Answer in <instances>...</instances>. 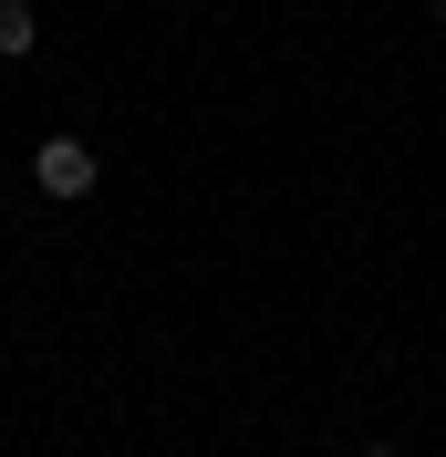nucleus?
Returning <instances> with one entry per match:
<instances>
[{"label": "nucleus", "instance_id": "obj_1", "mask_svg": "<svg viewBox=\"0 0 446 457\" xmlns=\"http://www.w3.org/2000/svg\"><path fill=\"white\" fill-rule=\"evenodd\" d=\"M31 177H42V198H94V145L84 136H42Z\"/></svg>", "mask_w": 446, "mask_h": 457}, {"label": "nucleus", "instance_id": "obj_2", "mask_svg": "<svg viewBox=\"0 0 446 457\" xmlns=\"http://www.w3.org/2000/svg\"><path fill=\"white\" fill-rule=\"evenodd\" d=\"M31 42H42V21H31V0H0V62H21Z\"/></svg>", "mask_w": 446, "mask_h": 457}, {"label": "nucleus", "instance_id": "obj_3", "mask_svg": "<svg viewBox=\"0 0 446 457\" xmlns=\"http://www.w3.org/2000/svg\"><path fill=\"white\" fill-rule=\"evenodd\" d=\"M363 457H405V447H363Z\"/></svg>", "mask_w": 446, "mask_h": 457}, {"label": "nucleus", "instance_id": "obj_4", "mask_svg": "<svg viewBox=\"0 0 446 457\" xmlns=\"http://www.w3.org/2000/svg\"><path fill=\"white\" fill-rule=\"evenodd\" d=\"M436 21H446V0H436Z\"/></svg>", "mask_w": 446, "mask_h": 457}]
</instances>
